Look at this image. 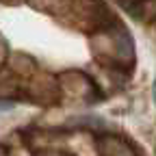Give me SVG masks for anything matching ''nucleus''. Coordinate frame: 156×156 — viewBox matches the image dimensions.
<instances>
[{
  "instance_id": "obj_1",
  "label": "nucleus",
  "mask_w": 156,
  "mask_h": 156,
  "mask_svg": "<svg viewBox=\"0 0 156 156\" xmlns=\"http://www.w3.org/2000/svg\"><path fill=\"white\" fill-rule=\"evenodd\" d=\"M13 108V102H7V100H0V113L2 111H11Z\"/></svg>"
},
{
  "instance_id": "obj_2",
  "label": "nucleus",
  "mask_w": 156,
  "mask_h": 156,
  "mask_svg": "<svg viewBox=\"0 0 156 156\" xmlns=\"http://www.w3.org/2000/svg\"><path fill=\"white\" fill-rule=\"evenodd\" d=\"M154 98H156V85H154Z\"/></svg>"
}]
</instances>
